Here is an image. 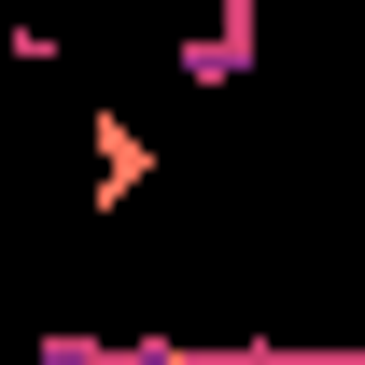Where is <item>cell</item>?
<instances>
[{
  "label": "cell",
  "instance_id": "1",
  "mask_svg": "<svg viewBox=\"0 0 365 365\" xmlns=\"http://www.w3.org/2000/svg\"><path fill=\"white\" fill-rule=\"evenodd\" d=\"M140 182H155V140H140V113H113V98H98V113H85V211L113 225Z\"/></svg>",
  "mask_w": 365,
  "mask_h": 365
},
{
  "label": "cell",
  "instance_id": "2",
  "mask_svg": "<svg viewBox=\"0 0 365 365\" xmlns=\"http://www.w3.org/2000/svg\"><path fill=\"white\" fill-rule=\"evenodd\" d=\"M169 71H182L197 98L253 85V0H211V29H182V43H169Z\"/></svg>",
  "mask_w": 365,
  "mask_h": 365
},
{
  "label": "cell",
  "instance_id": "3",
  "mask_svg": "<svg viewBox=\"0 0 365 365\" xmlns=\"http://www.w3.org/2000/svg\"><path fill=\"white\" fill-rule=\"evenodd\" d=\"M29 365H211V351L197 337H71V323H43Z\"/></svg>",
  "mask_w": 365,
  "mask_h": 365
},
{
  "label": "cell",
  "instance_id": "4",
  "mask_svg": "<svg viewBox=\"0 0 365 365\" xmlns=\"http://www.w3.org/2000/svg\"><path fill=\"white\" fill-rule=\"evenodd\" d=\"M0 14H14V0H0Z\"/></svg>",
  "mask_w": 365,
  "mask_h": 365
}]
</instances>
